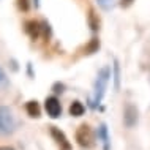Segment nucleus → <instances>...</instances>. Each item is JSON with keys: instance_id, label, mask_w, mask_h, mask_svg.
I'll list each match as a JSON object with an SVG mask.
<instances>
[{"instance_id": "obj_1", "label": "nucleus", "mask_w": 150, "mask_h": 150, "mask_svg": "<svg viewBox=\"0 0 150 150\" xmlns=\"http://www.w3.org/2000/svg\"><path fill=\"white\" fill-rule=\"evenodd\" d=\"M109 79H111V67L106 65L96 74V81L93 84V95L88 100V108L90 109H96L100 106L101 100L104 96V92H106V87L109 84Z\"/></svg>"}, {"instance_id": "obj_2", "label": "nucleus", "mask_w": 150, "mask_h": 150, "mask_svg": "<svg viewBox=\"0 0 150 150\" xmlns=\"http://www.w3.org/2000/svg\"><path fill=\"white\" fill-rule=\"evenodd\" d=\"M24 30L30 36L32 41H36L40 38L47 41L52 36V29H51L47 21H35V19H30V21H27L24 24Z\"/></svg>"}, {"instance_id": "obj_3", "label": "nucleus", "mask_w": 150, "mask_h": 150, "mask_svg": "<svg viewBox=\"0 0 150 150\" xmlns=\"http://www.w3.org/2000/svg\"><path fill=\"white\" fill-rule=\"evenodd\" d=\"M95 137L96 133H93L88 123H81L76 129V142L82 149H92L95 147Z\"/></svg>"}, {"instance_id": "obj_4", "label": "nucleus", "mask_w": 150, "mask_h": 150, "mask_svg": "<svg viewBox=\"0 0 150 150\" xmlns=\"http://www.w3.org/2000/svg\"><path fill=\"white\" fill-rule=\"evenodd\" d=\"M16 128V119L10 108L0 104V136L11 134Z\"/></svg>"}, {"instance_id": "obj_5", "label": "nucleus", "mask_w": 150, "mask_h": 150, "mask_svg": "<svg viewBox=\"0 0 150 150\" xmlns=\"http://www.w3.org/2000/svg\"><path fill=\"white\" fill-rule=\"evenodd\" d=\"M139 122V109L136 104L133 103H127L123 108V125L125 128H134Z\"/></svg>"}, {"instance_id": "obj_6", "label": "nucleus", "mask_w": 150, "mask_h": 150, "mask_svg": "<svg viewBox=\"0 0 150 150\" xmlns=\"http://www.w3.org/2000/svg\"><path fill=\"white\" fill-rule=\"evenodd\" d=\"M49 134H51L52 139H54V142L59 145L60 150H73L71 142L68 141L67 134H65V133H63L60 128H57V127H49Z\"/></svg>"}, {"instance_id": "obj_7", "label": "nucleus", "mask_w": 150, "mask_h": 150, "mask_svg": "<svg viewBox=\"0 0 150 150\" xmlns=\"http://www.w3.org/2000/svg\"><path fill=\"white\" fill-rule=\"evenodd\" d=\"M44 109H46L47 115H49L51 119H59V117L62 115V104H60V100L55 95L47 96V98L44 100Z\"/></svg>"}, {"instance_id": "obj_8", "label": "nucleus", "mask_w": 150, "mask_h": 150, "mask_svg": "<svg viewBox=\"0 0 150 150\" xmlns=\"http://www.w3.org/2000/svg\"><path fill=\"white\" fill-rule=\"evenodd\" d=\"M96 137L98 141H101L103 144V150H111V137H109V131H108V125L104 123H100L98 129H96Z\"/></svg>"}, {"instance_id": "obj_9", "label": "nucleus", "mask_w": 150, "mask_h": 150, "mask_svg": "<svg viewBox=\"0 0 150 150\" xmlns=\"http://www.w3.org/2000/svg\"><path fill=\"white\" fill-rule=\"evenodd\" d=\"M25 111L29 117L32 119H40L41 117V106H40V103L36 100H30L25 103Z\"/></svg>"}, {"instance_id": "obj_10", "label": "nucleus", "mask_w": 150, "mask_h": 150, "mask_svg": "<svg viewBox=\"0 0 150 150\" xmlns=\"http://www.w3.org/2000/svg\"><path fill=\"white\" fill-rule=\"evenodd\" d=\"M70 115H73V117H81V115H84V112H86V106H84L81 101H73V103L70 104Z\"/></svg>"}, {"instance_id": "obj_11", "label": "nucleus", "mask_w": 150, "mask_h": 150, "mask_svg": "<svg viewBox=\"0 0 150 150\" xmlns=\"http://www.w3.org/2000/svg\"><path fill=\"white\" fill-rule=\"evenodd\" d=\"M98 49H100V40L96 36H93L90 41H88L87 46L84 47V55H92L95 52H98Z\"/></svg>"}, {"instance_id": "obj_12", "label": "nucleus", "mask_w": 150, "mask_h": 150, "mask_svg": "<svg viewBox=\"0 0 150 150\" xmlns=\"http://www.w3.org/2000/svg\"><path fill=\"white\" fill-rule=\"evenodd\" d=\"M88 25H90L92 32L100 30V18H98V14L95 13L93 8H90V11H88Z\"/></svg>"}, {"instance_id": "obj_13", "label": "nucleus", "mask_w": 150, "mask_h": 150, "mask_svg": "<svg viewBox=\"0 0 150 150\" xmlns=\"http://www.w3.org/2000/svg\"><path fill=\"white\" fill-rule=\"evenodd\" d=\"M112 74H114V88H115V90H119V88H120V63H119V60H117V59H114Z\"/></svg>"}, {"instance_id": "obj_14", "label": "nucleus", "mask_w": 150, "mask_h": 150, "mask_svg": "<svg viewBox=\"0 0 150 150\" xmlns=\"http://www.w3.org/2000/svg\"><path fill=\"white\" fill-rule=\"evenodd\" d=\"M8 86H10V79H8L5 70L0 67V90H5V88H8Z\"/></svg>"}, {"instance_id": "obj_15", "label": "nucleus", "mask_w": 150, "mask_h": 150, "mask_svg": "<svg viewBox=\"0 0 150 150\" xmlns=\"http://www.w3.org/2000/svg\"><path fill=\"white\" fill-rule=\"evenodd\" d=\"M98 2V5L103 8L104 11H109V10H112L115 5V0H96Z\"/></svg>"}, {"instance_id": "obj_16", "label": "nucleus", "mask_w": 150, "mask_h": 150, "mask_svg": "<svg viewBox=\"0 0 150 150\" xmlns=\"http://www.w3.org/2000/svg\"><path fill=\"white\" fill-rule=\"evenodd\" d=\"M65 90H67V86H65L63 82H60V81H57V82L52 84V92H54L55 95H62Z\"/></svg>"}, {"instance_id": "obj_17", "label": "nucleus", "mask_w": 150, "mask_h": 150, "mask_svg": "<svg viewBox=\"0 0 150 150\" xmlns=\"http://www.w3.org/2000/svg\"><path fill=\"white\" fill-rule=\"evenodd\" d=\"M18 6H19V10L21 11H29V8H30V3H29V0H18Z\"/></svg>"}, {"instance_id": "obj_18", "label": "nucleus", "mask_w": 150, "mask_h": 150, "mask_svg": "<svg viewBox=\"0 0 150 150\" xmlns=\"http://www.w3.org/2000/svg\"><path fill=\"white\" fill-rule=\"evenodd\" d=\"M27 74H29V78H32V79L35 78V73H33V65H32V62L27 63Z\"/></svg>"}, {"instance_id": "obj_19", "label": "nucleus", "mask_w": 150, "mask_h": 150, "mask_svg": "<svg viewBox=\"0 0 150 150\" xmlns=\"http://www.w3.org/2000/svg\"><path fill=\"white\" fill-rule=\"evenodd\" d=\"M133 2H134V0H120V5L123 8H128V6L133 5Z\"/></svg>"}, {"instance_id": "obj_20", "label": "nucleus", "mask_w": 150, "mask_h": 150, "mask_svg": "<svg viewBox=\"0 0 150 150\" xmlns=\"http://www.w3.org/2000/svg\"><path fill=\"white\" fill-rule=\"evenodd\" d=\"M33 3H35V8L40 6V0H33Z\"/></svg>"}, {"instance_id": "obj_21", "label": "nucleus", "mask_w": 150, "mask_h": 150, "mask_svg": "<svg viewBox=\"0 0 150 150\" xmlns=\"http://www.w3.org/2000/svg\"><path fill=\"white\" fill-rule=\"evenodd\" d=\"M0 150H14V149H11V147H0Z\"/></svg>"}]
</instances>
